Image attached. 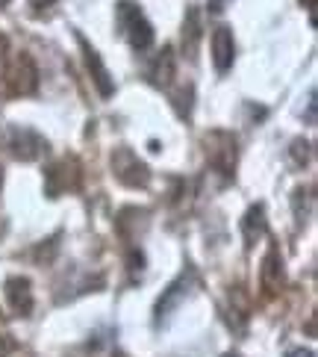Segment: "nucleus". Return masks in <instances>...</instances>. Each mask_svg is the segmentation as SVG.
Returning a JSON list of instances; mask_svg holds the SVG:
<instances>
[{
    "label": "nucleus",
    "instance_id": "1",
    "mask_svg": "<svg viewBox=\"0 0 318 357\" xmlns=\"http://www.w3.org/2000/svg\"><path fill=\"white\" fill-rule=\"evenodd\" d=\"M116 21L133 50H148L154 45V27H150V21L142 15V9L130 3V0H121L116 6Z\"/></svg>",
    "mask_w": 318,
    "mask_h": 357
},
{
    "label": "nucleus",
    "instance_id": "2",
    "mask_svg": "<svg viewBox=\"0 0 318 357\" xmlns=\"http://www.w3.org/2000/svg\"><path fill=\"white\" fill-rule=\"evenodd\" d=\"M112 169H116V177L130 186V189H138V186H148L150 183V169L138 160L130 148H118L116 154H112Z\"/></svg>",
    "mask_w": 318,
    "mask_h": 357
},
{
    "label": "nucleus",
    "instance_id": "3",
    "mask_svg": "<svg viewBox=\"0 0 318 357\" xmlns=\"http://www.w3.org/2000/svg\"><path fill=\"white\" fill-rule=\"evenodd\" d=\"M6 83L12 95H33L39 86V71H35L30 56H15L6 71Z\"/></svg>",
    "mask_w": 318,
    "mask_h": 357
},
{
    "label": "nucleus",
    "instance_id": "4",
    "mask_svg": "<svg viewBox=\"0 0 318 357\" xmlns=\"http://www.w3.org/2000/svg\"><path fill=\"white\" fill-rule=\"evenodd\" d=\"M9 148L18 160H39L47 151V142L35 130H30V127H12Z\"/></svg>",
    "mask_w": 318,
    "mask_h": 357
},
{
    "label": "nucleus",
    "instance_id": "5",
    "mask_svg": "<svg viewBox=\"0 0 318 357\" xmlns=\"http://www.w3.org/2000/svg\"><path fill=\"white\" fill-rule=\"evenodd\" d=\"M77 177H80V172H77V165H74L71 160H59V162H54V165L47 169V174H45L47 195H50V198H56V195H62V192H68V189L77 186Z\"/></svg>",
    "mask_w": 318,
    "mask_h": 357
},
{
    "label": "nucleus",
    "instance_id": "6",
    "mask_svg": "<svg viewBox=\"0 0 318 357\" xmlns=\"http://www.w3.org/2000/svg\"><path fill=\"white\" fill-rule=\"evenodd\" d=\"M189 287H192V272H183L180 278L174 280V284L168 287V289H162V298L157 301V325H162L165 319L171 316V310L180 304L183 298H186V292H189Z\"/></svg>",
    "mask_w": 318,
    "mask_h": 357
},
{
    "label": "nucleus",
    "instance_id": "7",
    "mask_svg": "<svg viewBox=\"0 0 318 357\" xmlns=\"http://www.w3.org/2000/svg\"><path fill=\"white\" fill-rule=\"evenodd\" d=\"M77 39H80V47H83V54H86V68H88V74H92L97 92L104 95V98H109L112 92H116V86H112V80H109V71L104 66V59H100V54L83 39V36H77Z\"/></svg>",
    "mask_w": 318,
    "mask_h": 357
},
{
    "label": "nucleus",
    "instance_id": "8",
    "mask_svg": "<svg viewBox=\"0 0 318 357\" xmlns=\"http://www.w3.org/2000/svg\"><path fill=\"white\" fill-rule=\"evenodd\" d=\"M236 59V42H233V30L230 27H218L212 33V62L215 68H218L221 74L230 71Z\"/></svg>",
    "mask_w": 318,
    "mask_h": 357
},
{
    "label": "nucleus",
    "instance_id": "9",
    "mask_svg": "<svg viewBox=\"0 0 318 357\" xmlns=\"http://www.w3.org/2000/svg\"><path fill=\"white\" fill-rule=\"evenodd\" d=\"M6 298H9V307L18 316H30V310H33L30 280L27 278H9L6 280Z\"/></svg>",
    "mask_w": 318,
    "mask_h": 357
},
{
    "label": "nucleus",
    "instance_id": "10",
    "mask_svg": "<svg viewBox=\"0 0 318 357\" xmlns=\"http://www.w3.org/2000/svg\"><path fill=\"white\" fill-rule=\"evenodd\" d=\"M260 280H262V289L265 292H277L280 284H283V260H280L277 245H271L269 254H265L262 269H260Z\"/></svg>",
    "mask_w": 318,
    "mask_h": 357
},
{
    "label": "nucleus",
    "instance_id": "11",
    "mask_svg": "<svg viewBox=\"0 0 318 357\" xmlns=\"http://www.w3.org/2000/svg\"><path fill=\"white\" fill-rule=\"evenodd\" d=\"M241 231H245L248 245H253L257 239L265 236V207L262 204H253V207L245 213V219H241Z\"/></svg>",
    "mask_w": 318,
    "mask_h": 357
},
{
    "label": "nucleus",
    "instance_id": "12",
    "mask_svg": "<svg viewBox=\"0 0 318 357\" xmlns=\"http://www.w3.org/2000/svg\"><path fill=\"white\" fill-rule=\"evenodd\" d=\"M171 77H174V56H171V47H165L162 54L157 56L154 68H150V80L159 83V86H165Z\"/></svg>",
    "mask_w": 318,
    "mask_h": 357
},
{
    "label": "nucleus",
    "instance_id": "13",
    "mask_svg": "<svg viewBox=\"0 0 318 357\" xmlns=\"http://www.w3.org/2000/svg\"><path fill=\"white\" fill-rule=\"evenodd\" d=\"M198 39H200V21H198V12L189 9L186 12V24H183V47L189 50V56H195Z\"/></svg>",
    "mask_w": 318,
    "mask_h": 357
},
{
    "label": "nucleus",
    "instance_id": "14",
    "mask_svg": "<svg viewBox=\"0 0 318 357\" xmlns=\"http://www.w3.org/2000/svg\"><path fill=\"white\" fill-rule=\"evenodd\" d=\"M56 3L59 0H30V9H33V15H47Z\"/></svg>",
    "mask_w": 318,
    "mask_h": 357
},
{
    "label": "nucleus",
    "instance_id": "15",
    "mask_svg": "<svg viewBox=\"0 0 318 357\" xmlns=\"http://www.w3.org/2000/svg\"><path fill=\"white\" fill-rule=\"evenodd\" d=\"M12 349H15V342H12L9 337H0V357H6Z\"/></svg>",
    "mask_w": 318,
    "mask_h": 357
},
{
    "label": "nucleus",
    "instance_id": "16",
    "mask_svg": "<svg viewBox=\"0 0 318 357\" xmlns=\"http://www.w3.org/2000/svg\"><path fill=\"white\" fill-rule=\"evenodd\" d=\"M224 3L227 0H209V12L212 15H218V12H224Z\"/></svg>",
    "mask_w": 318,
    "mask_h": 357
},
{
    "label": "nucleus",
    "instance_id": "17",
    "mask_svg": "<svg viewBox=\"0 0 318 357\" xmlns=\"http://www.w3.org/2000/svg\"><path fill=\"white\" fill-rule=\"evenodd\" d=\"M286 357H312V351H307V349H295V351H289Z\"/></svg>",
    "mask_w": 318,
    "mask_h": 357
},
{
    "label": "nucleus",
    "instance_id": "18",
    "mask_svg": "<svg viewBox=\"0 0 318 357\" xmlns=\"http://www.w3.org/2000/svg\"><path fill=\"white\" fill-rule=\"evenodd\" d=\"M6 3H9V0H0V9H3V6H6Z\"/></svg>",
    "mask_w": 318,
    "mask_h": 357
},
{
    "label": "nucleus",
    "instance_id": "19",
    "mask_svg": "<svg viewBox=\"0 0 318 357\" xmlns=\"http://www.w3.org/2000/svg\"><path fill=\"white\" fill-rule=\"evenodd\" d=\"M0 183H3V172H0Z\"/></svg>",
    "mask_w": 318,
    "mask_h": 357
},
{
    "label": "nucleus",
    "instance_id": "20",
    "mask_svg": "<svg viewBox=\"0 0 318 357\" xmlns=\"http://www.w3.org/2000/svg\"><path fill=\"white\" fill-rule=\"evenodd\" d=\"M224 357H239V354H224Z\"/></svg>",
    "mask_w": 318,
    "mask_h": 357
}]
</instances>
